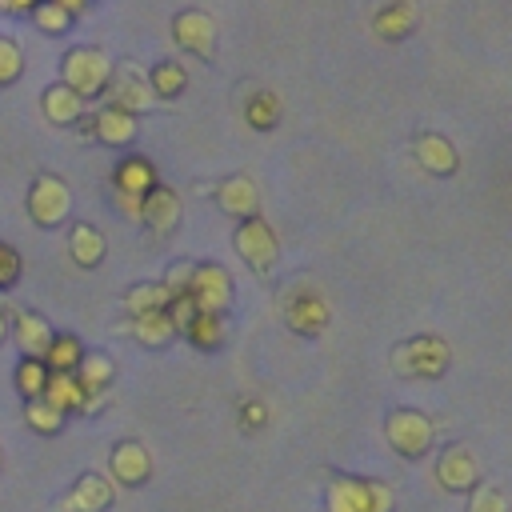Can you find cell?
<instances>
[{"mask_svg":"<svg viewBox=\"0 0 512 512\" xmlns=\"http://www.w3.org/2000/svg\"><path fill=\"white\" fill-rule=\"evenodd\" d=\"M324 512H396V492L372 476H332L324 484Z\"/></svg>","mask_w":512,"mask_h":512,"instance_id":"cell-1","label":"cell"},{"mask_svg":"<svg viewBox=\"0 0 512 512\" xmlns=\"http://www.w3.org/2000/svg\"><path fill=\"white\" fill-rule=\"evenodd\" d=\"M452 364V348L448 340L432 336V332H420V336H408L392 348V372L400 380H440Z\"/></svg>","mask_w":512,"mask_h":512,"instance_id":"cell-2","label":"cell"},{"mask_svg":"<svg viewBox=\"0 0 512 512\" xmlns=\"http://www.w3.org/2000/svg\"><path fill=\"white\" fill-rule=\"evenodd\" d=\"M108 76H112V64L96 44H76L60 60V84L72 88L84 104H88V96H100L108 88Z\"/></svg>","mask_w":512,"mask_h":512,"instance_id":"cell-3","label":"cell"},{"mask_svg":"<svg viewBox=\"0 0 512 512\" xmlns=\"http://www.w3.org/2000/svg\"><path fill=\"white\" fill-rule=\"evenodd\" d=\"M384 440H388L400 456L416 460V456H424V452L432 448L436 424H432V416L420 412V408H396V412H388V420H384Z\"/></svg>","mask_w":512,"mask_h":512,"instance_id":"cell-4","label":"cell"},{"mask_svg":"<svg viewBox=\"0 0 512 512\" xmlns=\"http://www.w3.org/2000/svg\"><path fill=\"white\" fill-rule=\"evenodd\" d=\"M280 308H284V320H288V328L296 336H320L328 328V320H332V308H328L324 292L312 288V284L288 288L284 300H280Z\"/></svg>","mask_w":512,"mask_h":512,"instance_id":"cell-5","label":"cell"},{"mask_svg":"<svg viewBox=\"0 0 512 512\" xmlns=\"http://www.w3.org/2000/svg\"><path fill=\"white\" fill-rule=\"evenodd\" d=\"M232 244H236V256H240V260H244L252 272H260V276H268V272L276 268V260H280V244H276V232H272V228L260 220V212L236 224V232H232Z\"/></svg>","mask_w":512,"mask_h":512,"instance_id":"cell-6","label":"cell"},{"mask_svg":"<svg viewBox=\"0 0 512 512\" xmlns=\"http://www.w3.org/2000/svg\"><path fill=\"white\" fill-rule=\"evenodd\" d=\"M68 208H72V188H68V180H60L56 172H40V176L32 180V188H28V216H32V224L56 228V224L68 216Z\"/></svg>","mask_w":512,"mask_h":512,"instance_id":"cell-7","label":"cell"},{"mask_svg":"<svg viewBox=\"0 0 512 512\" xmlns=\"http://www.w3.org/2000/svg\"><path fill=\"white\" fill-rule=\"evenodd\" d=\"M172 40L204 64L216 60V20L204 8H180L172 16Z\"/></svg>","mask_w":512,"mask_h":512,"instance_id":"cell-8","label":"cell"},{"mask_svg":"<svg viewBox=\"0 0 512 512\" xmlns=\"http://www.w3.org/2000/svg\"><path fill=\"white\" fill-rule=\"evenodd\" d=\"M104 96H108V108H120V112H128L132 120H136L140 112H152V108H156V96L148 92V80L132 68V60H124V64L112 68Z\"/></svg>","mask_w":512,"mask_h":512,"instance_id":"cell-9","label":"cell"},{"mask_svg":"<svg viewBox=\"0 0 512 512\" xmlns=\"http://www.w3.org/2000/svg\"><path fill=\"white\" fill-rule=\"evenodd\" d=\"M112 184H116V204H120L128 216H136V212H140V200H144L160 180H156V168H152L148 156H128V160H120V164L112 168Z\"/></svg>","mask_w":512,"mask_h":512,"instance_id":"cell-10","label":"cell"},{"mask_svg":"<svg viewBox=\"0 0 512 512\" xmlns=\"http://www.w3.org/2000/svg\"><path fill=\"white\" fill-rule=\"evenodd\" d=\"M184 296H188L200 312L224 316V308L232 304V276H228L220 264H192V280H188Z\"/></svg>","mask_w":512,"mask_h":512,"instance_id":"cell-11","label":"cell"},{"mask_svg":"<svg viewBox=\"0 0 512 512\" xmlns=\"http://www.w3.org/2000/svg\"><path fill=\"white\" fill-rule=\"evenodd\" d=\"M436 480L444 492H472L480 484V464L468 444H448L436 460Z\"/></svg>","mask_w":512,"mask_h":512,"instance_id":"cell-12","label":"cell"},{"mask_svg":"<svg viewBox=\"0 0 512 512\" xmlns=\"http://www.w3.org/2000/svg\"><path fill=\"white\" fill-rule=\"evenodd\" d=\"M116 500V488L100 472H80L76 484L60 496V512H108Z\"/></svg>","mask_w":512,"mask_h":512,"instance_id":"cell-13","label":"cell"},{"mask_svg":"<svg viewBox=\"0 0 512 512\" xmlns=\"http://www.w3.org/2000/svg\"><path fill=\"white\" fill-rule=\"evenodd\" d=\"M136 216L148 224V232H152L156 240H164V236H172L176 224H180V196H176L168 184H156V188L140 200V212H136Z\"/></svg>","mask_w":512,"mask_h":512,"instance_id":"cell-14","label":"cell"},{"mask_svg":"<svg viewBox=\"0 0 512 512\" xmlns=\"http://www.w3.org/2000/svg\"><path fill=\"white\" fill-rule=\"evenodd\" d=\"M108 468H112V480H120L128 488H140L152 476V456L140 440H120L108 456Z\"/></svg>","mask_w":512,"mask_h":512,"instance_id":"cell-15","label":"cell"},{"mask_svg":"<svg viewBox=\"0 0 512 512\" xmlns=\"http://www.w3.org/2000/svg\"><path fill=\"white\" fill-rule=\"evenodd\" d=\"M52 336L56 332L40 312H12V340L24 352V360H40L44 364V352H48Z\"/></svg>","mask_w":512,"mask_h":512,"instance_id":"cell-16","label":"cell"},{"mask_svg":"<svg viewBox=\"0 0 512 512\" xmlns=\"http://www.w3.org/2000/svg\"><path fill=\"white\" fill-rule=\"evenodd\" d=\"M84 128H88V136H96L108 148H124V144L136 140V120L128 112H120V108H108V104L100 112L84 116Z\"/></svg>","mask_w":512,"mask_h":512,"instance_id":"cell-17","label":"cell"},{"mask_svg":"<svg viewBox=\"0 0 512 512\" xmlns=\"http://www.w3.org/2000/svg\"><path fill=\"white\" fill-rule=\"evenodd\" d=\"M216 204H220V212H228V216H236V220L256 216V204H260L256 180H252V176H244V172L224 176V180L216 184Z\"/></svg>","mask_w":512,"mask_h":512,"instance_id":"cell-18","label":"cell"},{"mask_svg":"<svg viewBox=\"0 0 512 512\" xmlns=\"http://www.w3.org/2000/svg\"><path fill=\"white\" fill-rule=\"evenodd\" d=\"M412 152H416V160H420L432 176H452V172L460 168L456 144H452L448 136H440V132H420V136L412 140Z\"/></svg>","mask_w":512,"mask_h":512,"instance_id":"cell-19","label":"cell"},{"mask_svg":"<svg viewBox=\"0 0 512 512\" xmlns=\"http://www.w3.org/2000/svg\"><path fill=\"white\" fill-rule=\"evenodd\" d=\"M416 24H420V12H416V4H408V0L384 4V8L372 16V32H376L380 40H404V36L416 32Z\"/></svg>","mask_w":512,"mask_h":512,"instance_id":"cell-20","label":"cell"},{"mask_svg":"<svg viewBox=\"0 0 512 512\" xmlns=\"http://www.w3.org/2000/svg\"><path fill=\"white\" fill-rule=\"evenodd\" d=\"M112 376H116V364H112L104 352H84V360H80V364H76V372H72V380H76V388L84 392V400H88V404H92V396L108 392Z\"/></svg>","mask_w":512,"mask_h":512,"instance_id":"cell-21","label":"cell"},{"mask_svg":"<svg viewBox=\"0 0 512 512\" xmlns=\"http://www.w3.org/2000/svg\"><path fill=\"white\" fill-rule=\"evenodd\" d=\"M40 108H44V116H48L52 124H64V128L84 120V100H80L72 88H64L60 80L44 88V96H40Z\"/></svg>","mask_w":512,"mask_h":512,"instance_id":"cell-22","label":"cell"},{"mask_svg":"<svg viewBox=\"0 0 512 512\" xmlns=\"http://www.w3.org/2000/svg\"><path fill=\"white\" fill-rule=\"evenodd\" d=\"M68 252H72V260H76L80 268H96V264L104 260V252H108V240H104V232H100L96 224L80 220V224H72V232H68Z\"/></svg>","mask_w":512,"mask_h":512,"instance_id":"cell-23","label":"cell"},{"mask_svg":"<svg viewBox=\"0 0 512 512\" xmlns=\"http://www.w3.org/2000/svg\"><path fill=\"white\" fill-rule=\"evenodd\" d=\"M144 80H148V92H152L156 100H176V96L188 88V68H184L180 60H156Z\"/></svg>","mask_w":512,"mask_h":512,"instance_id":"cell-24","label":"cell"},{"mask_svg":"<svg viewBox=\"0 0 512 512\" xmlns=\"http://www.w3.org/2000/svg\"><path fill=\"white\" fill-rule=\"evenodd\" d=\"M80 360H84V344H80V336H72V332H56L52 344H48V352H44V368H48V372H64V376H72Z\"/></svg>","mask_w":512,"mask_h":512,"instance_id":"cell-25","label":"cell"},{"mask_svg":"<svg viewBox=\"0 0 512 512\" xmlns=\"http://www.w3.org/2000/svg\"><path fill=\"white\" fill-rule=\"evenodd\" d=\"M40 400H48L60 416L88 408L84 392H80V388H76V380H72V376H64V372H48V384H44V396H40Z\"/></svg>","mask_w":512,"mask_h":512,"instance_id":"cell-26","label":"cell"},{"mask_svg":"<svg viewBox=\"0 0 512 512\" xmlns=\"http://www.w3.org/2000/svg\"><path fill=\"white\" fill-rule=\"evenodd\" d=\"M244 120H248V128H256V132H272V128L280 124V96H276L272 88L252 92V96L244 100Z\"/></svg>","mask_w":512,"mask_h":512,"instance_id":"cell-27","label":"cell"},{"mask_svg":"<svg viewBox=\"0 0 512 512\" xmlns=\"http://www.w3.org/2000/svg\"><path fill=\"white\" fill-rule=\"evenodd\" d=\"M132 336H136V344H144V348H164V344L176 336V328H172L168 312L160 308V312H140V316H132Z\"/></svg>","mask_w":512,"mask_h":512,"instance_id":"cell-28","label":"cell"},{"mask_svg":"<svg viewBox=\"0 0 512 512\" xmlns=\"http://www.w3.org/2000/svg\"><path fill=\"white\" fill-rule=\"evenodd\" d=\"M184 336H188L196 348L212 352V348H220V344H224L228 328H224V316H216V312H196V316H192V324L184 328Z\"/></svg>","mask_w":512,"mask_h":512,"instance_id":"cell-29","label":"cell"},{"mask_svg":"<svg viewBox=\"0 0 512 512\" xmlns=\"http://www.w3.org/2000/svg\"><path fill=\"white\" fill-rule=\"evenodd\" d=\"M168 300H172V296L164 292L160 280H144V284L128 288L124 308H128V316H140V312H160V308H168Z\"/></svg>","mask_w":512,"mask_h":512,"instance_id":"cell-30","label":"cell"},{"mask_svg":"<svg viewBox=\"0 0 512 512\" xmlns=\"http://www.w3.org/2000/svg\"><path fill=\"white\" fill-rule=\"evenodd\" d=\"M12 384L24 400H40L44 396V384H48V368L40 360H20L16 372H12Z\"/></svg>","mask_w":512,"mask_h":512,"instance_id":"cell-31","label":"cell"},{"mask_svg":"<svg viewBox=\"0 0 512 512\" xmlns=\"http://www.w3.org/2000/svg\"><path fill=\"white\" fill-rule=\"evenodd\" d=\"M28 16H32V24H36L44 36H60V32H68V24H72V16L64 12V4H60V0L32 4V8H28Z\"/></svg>","mask_w":512,"mask_h":512,"instance_id":"cell-32","label":"cell"},{"mask_svg":"<svg viewBox=\"0 0 512 512\" xmlns=\"http://www.w3.org/2000/svg\"><path fill=\"white\" fill-rule=\"evenodd\" d=\"M24 420H28V428L40 432V436H56V432L64 428V416H60L48 400H24Z\"/></svg>","mask_w":512,"mask_h":512,"instance_id":"cell-33","label":"cell"},{"mask_svg":"<svg viewBox=\"0 0 512 512\" xmlns=\"http://www.w3.org/2000/svg\"><path fill=\"white\" fill-rule=\"evenodd\" d=\"M20 72H24V52H20V44H16L12 36L0 32V88L16 84Z\"/></svg>","mask_w":512,"mask_h":512,"instance_id":"cell-34","label":"cell"},{"mask_svg":"<svg viewBox=\"0 0 512 512\" xmlns=\"http://www.w3.org/2000/svg\"><path fill=\"white\" fill-rule=\"evenodd\" d=\"M464 512H508V500H504V492L496 488V484H476L472 492H468V508Z\"/></svg>","mask_w":512,"mask_h":512,"instance_id":"cell-35","label":"cell"},{"mask_svg":"<svg viewBox=\"0 0 512 512\" xmlns=\"http://www.w3.org/2000/svg\"><path fill=\"white\" fill-rule=\"evenodd\" d=\"M264 424H268V404L256 400V396L240 400V428H244V432H256V428H264Z\"/></svg>","mask_w":512,"mask_h":512,"instance_id":"cell-36","label":"cell"},{"mask_svg":"<svg viewBox=\"0 0 512 512\" xmlns=\"http://www.w3.org/2000/svg\"><path fill=\"white\" fill-rule=\"evenodd\" d=\"M16 280H20V252H16L12 244L0 240V292L12 288Z\"/></svg>","mask_w":512,"mask_h":512,"instance_id":"cell-37","label":"cell"},{"mask_svg":"<svg viewBox=\"0 0 512 512\" xmlns=\"http://www.w3.org/2000/svg\"><path fill=\"white\" fill-rule=\"evenodd\" d=\"M12 332V308L0 300V344H4V336Z\"/></svg>","mask_w":512,"mask_h":512,"instance_id":"cell-38","label":"cell"},{"mask_svg":"<svg viewBox=\"0 0 512 512\" xmlns=\"http://www.w3.org/2000/svg\"><path fill=\"white\" fill-rule=\"evenodd\" d=\"M0 464H4V452H0Z\"/></svg>","mask_w":512,"mask_h":512,"instance_id":"cell-39","label":"cell"}]
</instances>
